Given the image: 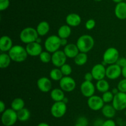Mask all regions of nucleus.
Listing matches in <instances>:
<instances>
[{"label":"nucleus","mask_w":126,"mask_h":126,"mask_svg":"<svg viewBox=\"0 0 126 126\" xmlns=\"http://www.w3.org/2000/svg\"><path fill=\"white\" fill-rule=\"evenodd\" d=\"M87 60H88L87 54L86 53H81V52H79L78 54L74 58L75 64L79 66L86 64L87 62Z\"/></svg>","instance_id":"nucleus-28"},{"label":"nucleus","mask_w":126,"mask_h":126,"mask_svg":"<svg viewBox=\"0 0 126 126\" xmlns=\"http://www.w3.org/2000/svg\"><path fill=\"white\" fill-rule=\"evenodd\" d=\"M58 36L60 38H66L67 39L71 34V29L68 25H62L58 30Z\"/></svg>","instance_id":"nucleus-24"},{"label":"nucleus","mask_w":126,"mask_h":126,"mask_svg":"<svg viewBox=\"0 0 126 126\" xmlns=\"http://www.w3.org/2000/svg\"><path fill=\"white\" fill-rule=\"evenodd\" d=\"M39 56V59L42 63L47 64V63H49V62L51 61L52 55L50 54V53L47 51L42 52Z\"/></svg>","instance_id":"nucleus-31"},{"label":"nucleus","mask_w":126,"mask_h":126,"mask_svg":"<svg viewBox=\"0 0 126 126\" xmlns=\"http://www.w3.org/2000/svg\"><path fill=\"white\" fill-rule=\"evenodd\" d=\"M17 112L18 120L21 122H25V121H28L30 117V112L28 109L25 108V107L17 111Z\"/></svg>","instance_id":"nucleus-29"},{"label":"nucleus","mask_w":126,"mask_h":126,"mask_svg":"<svg viewBox=\"0 0 126 126\" xmlns=\"http://www.w3.org/2000/svg\"><path fill=\"white\" fill-rule=\"evenodd\" d=\"M94 39L89 35H83L79 37L76 42V45L81 53H87L94 46Z\"/></svg>","instance_id":"nucleus-1"},{"label":"nucleus","mask_w":126,"mask_h":126,"mask_svg":"<svg viewBox=\"0 0 126 126\" xmlns=\"http://www.w3.org/2000/svg\"><path fill=\"white\" fill-rule=\"evenodd\" d=\"M94 1H102V0H94Z\"/></svg>","instance_id":"nucleus-49"},{"label":"nucleus","mask_w":126,"mask_h":126,"mask_svg":"<svg viewBox=\"0 0 126 126\" xmlns=\"http://www.w3.org/2000/svg\"><path fill=\"white\" fill-rule=\"evenodd\" d=\"M25 107V101L21 98L14 99L11 103V108L16 111H18Z\"/></svg>","instance_id":"nucleus-26"},{"label":"nucleus","mask_w":126,"mask_h":126,"mask_svg":"<svg viewBox=\"0 0 126 126\" xmlns=\"http://www.w3.org/2000/svg\"><path fill=\"white\" fill-rule=\"evenodd\" d=\"M67 110L66 104L63 101L55 102L50 108V112L53 117L55 118H61L66 114Z\"/></svg>","instance_id":"nucleus-7"},{"label":"nucleus","mask_w":126,"mask_h":126,"mask_svg":"<svg viewBox=\"0 0 126 126\" xmlns=\"http://www.w3.org/2000/svg\"><path fill=\"white\" fill-rule=\"evenodd\" d=\"M116 64H118V65H119V66H120L121 68L126 67V57H121V58H119Z\"/></svg>","instance_id":"nucleus-38"},{"label":"nucleus","mask_w":126,"mask_h":126,"mask_svg":"<svg viewBox=\"0 0 126 126\" xmlns=\"http://www.w3.org/2000/svg\"><path fill=\"white\" fill-rule=\"evenodd\" d=\"M36 29L39 36L43 37L49 33L50 30V25H49V23L46 21H42L38 23Z\"/></svg>","instance_id":"nucleus-22"},{"label":"nucleus","mask_w":126,"mask_h":126,"mask_svg":"<svg viewBox=\"0 0 126 126\" xmlns=\"http://www.w3.org/2000/svg\"><path fill=\"white\" fill-rule=\"evenodd\" d=\"M37 126H50L48 124L46 123V122H41Z\"/></svg>","instance_id":"nucleus-45"},{"label":"nucleus","mask_w":126,"mask_h":126,"mask_svg":"<svg viewBox=\"0 0 126 126\" xmlns=\"http://www.w3.org/2000/svg\"><path fill=\"white\" fill-rule=\"evenodd\" d=\"M6 110V105L4 101H0V112L1 114Z\"/></svg>","instance_id":"nucleus-41"},{"label":"nucleus","mask_w":126,"mask_h":126,"mask_svg":"<svg viewBox=\"0 0 126 126\" xmlns=\"http://www.w3.org/2000/svg\"><path fill=\"white\" fill-rule=\"evenodd\" d=\"M52 82L49 78L42 77L37 81V86L41 91L47 93L52 89Z\"/></svg>","instance_id":"nucleus-16"},{"label":"nucleus","mask_w":126,"mask_h":126,"mask_svg":"<svg viewBox=\"0 0 126 126\" xmlns=\"http://www.w3.org/2000/svg\"><path fill=\"white\" fill-rule=\"evenodd\" d=\"M9 4V0H0V11H4L8 8Z\"/></svg>","instance_id":"nucleus-37"},{"label":"nucleus","mask_w":126,"mask_h":126,"mask_svg":"<svg viewBox=\"0 0 126 126\" xmlns=\"http://www.w3.org/2000/svg\"><path fill=\"white\" fill-rule=\"evenodd\" d=\"M116 17L120 20L126 19V2H121L117 4L114 9Z\"/></svg>","instance_id":"nucleus-19"},{"label":"nucleus","mask_w":126,"mask_h":126,"mask_svg":"<svg viewBox=\"0 0 126 126\" xmlns=\"http://www.w3.org/2000/svg\"><path fill=\"white\" fill-rule=\"evenodd\" d=\"M66 23L70 27H77L81 24V18L78 14H70L66 17Z\"/></svg>","instance_id":"nucleus-20"},{"label":"nucleus","mask_w":126,"mask_h":126,"mask_svg":"<svg viewBox=\"0 0 126 126\" xmlns=\"http://www.w3.org/2000/svg\"><path fill=\"white\" fill-rule=\"evenodd\" d=\"M68 99H67V98H66V97H65V98L63 99V100L62 101H63L64 103H67V102H68Z\"/></svg>","instance_id":"nucleus-48"},{"label":"nucleus","mask_w":126,"mask_h":126,"mask_svg":"<svg viewBox=\"0 0 126 126\" xmlns=\"http://www.w3.org/2000/svg\"><path fill=\"white\" fill-rule=\"evenodd\" d=\"M122 74V68L117 64H111L106 68V77L110 80H116Z\"/></svg>","instance_id":"nucleus-11"},{"label":"nucleus","mask_w":126,"mask_h":126,"mask_svg":"<svg viewBox=\"0 0 126 126\" xmlns=\"http://www.w3.org/2000/svg\"><path fill=\"white\" fill-rule=\"evenodd\" d=\"M122 75L124 79H126V67L122 68Z\"/></svg>","instance_id":"nucleus-43"},{"label":"nucleus","mask_w":126,"mask_h":126,"mask_svg":"<svg viewBox=\"0 0 126 126\" xmlns=\"http://www.w3.org/2000/svg\"><path fill=\"white\" fill-rule=\"evenodd\" d=\"M63 77L60 69L54 68L50 72V77L54 81H60Z\"/></svg>","instance_id":"nucleus-30"},{"label":"nucleus","mask_w":126,"mask_h":126,"mask_svg":"<svg viewBox=\"0 0 126 126\" xmlns=\"http://www.w3.org/2000/svg\"><path fill=\"white\" fill-rule=\"evenodd\" d=\"M12 40L9 36L4 35L0 38V50L3 53L9 51L12 48Z\"/></svg>","instance_id":"nucleus-18"},{"label":"nucleus","mask_w":126,"mask_h":126,"mask_svg":"<svg viewBox=\"0 0 126 126\" xmlns=\"http://www.w3.org/2000/svg\"><path fill=\"white\" fill-rule=\"evenodd\" d=\"M125 57L126 58V56H125Z\"/></svg>","instance_id":"nucleus-50"},{"label":"nucleus","mask_w":126,"mask_h":126,"mask_svg":"<svg viewBox=\"0 0 126 126\" xmlns=\"http://www.w3.org/2000/svg\"><path fill=\"white\" fill-rule=\"evenodd\" d=\"M112 1H114V2H116V3H119V2H123V0H112Z\"/></svg>","instance_id":"nucleus-46"},{"label":"nucleus","mask_w":126,"mask_h":126,"mask_svg":"<svg viewBox=\"0 0 126 126\" xmlns=\"http://www.w3.org/2000/svg\"><path fill=\"white\" fill-rule=\"evenodd\" d=\"M60 88L65 92H71L73 91L76 86V84L74 79L70 76H63L59 81Z\"/></svg>","instance_id":"nucleus-9"},{"label":"nucleus","mask_w":126,"mask_h":126,"mask_svg":"<svg viewBox=\"0 0 126 126\" xmlns=\"http://www.w3.org/2000/svg\"><path fill=\"white\" fill-rule=\"evenodd\" d=\"M114 94L112 93V91H107L106 92L103 93L102 98L105 103H109L113 101V98H114Z\"/></svg>","instance_id":"nucleus-32"},{"label":"nucleus","mask_w":126,"mask_h":126,"mask_svg":"<svg viewBox=\"0 0 126 126\" xmlns=\"http://www.w3.org/2000/svg\"><path fill=\"white\" fill-rule=\"evenodd\" d=\"M91 73L93 75L94 79L97 81L102 80L106 77V68L102 64H95L92 67Z\"/></svg>","instance_id":"nucleus-14"},{"label":"nucleus","mask_w":126,"mask_h":126,"mask_svg":"<svg viewBox=\"0 0 126 126\" xmlns=\"http://www.w3.org/2000/svg\"><path fill=\"white\" fill-rule=\"evenodd\" d=\"M60 43H61V46H66L68 44L66 38H61V40H60Z\"/></svg>","instance_id":"nucleus-42"},{"label":"nucleus","mask_w":126,"mask_h":126,"mask_svg":"<svg viewBox=\"0 0 126 126\" xmlns=\"http://www.w3.org/2000/svg\"><path fill=\"white\" fill-rule=\"evenodd\" d=\"M60 40L61 38L58 35H51L47 37L44 43L46 50L50 53H54L59 50V48L61 46Z\"/></svg>","instance_id":"nucleus-5"},{"label":"nucleus","mask_w":126,"mask_h":126,"mask_svg":"<svg viewBox=\"0 0 126 126\" xmlns=\"http://www.w3.org/2000/svg\"><path fill=\"white\" fill-rule=\"evenodd\" d=\"M12 59L9 54L2 53L0 54V67L1 69H6L9 66Z\"/></svg>","instance_id":"nucleus-27"},{"label":"nucleus","mask_w":126,"mask_h":126,"mask_svg":"<svg viewBox=\"0 0 126 126\" xmlns=\"http://www.w3.org/2000/svg\"><path fill=\"white\" fill-rule=\"evenodd\" d=\"M84 79L86 81H89L92 82V80L94 79V77L92 75V73L91 72H87L84 75Z\"/></svg>","instance_id":"nucleus-40"},{"label":"nucleus","mask_w":126,"mask_h":126,"mask_svg":"<svg viewBox=\"0 0 126 126\" xmlns=\"http://www.w3.org/2000/svg\"><path fill=\"white\" fill-rule=\"evenodd\" d=\"M63 76H69L72 73V67L68 64H65L60 67Z\"/></svg>","instance_id":"nucleus-33"},{"label":"nucleus","mask_w":126,"mask_h":126,"mask_svg":"<svg viewBox=\"0 0 126 126\" xmlns=\"http://www.w3.org/2000/svg\"><path fill=\"white\" fill-rule=\"evenodd\" d=\"M38 37L39 35L36 29L33 27H26L23 28L20 33V39L21 42L27 44L36 42Z\"/></svg>","instance_id":"nucleus-3"},{"label":"nucleus","mask_w":126,"mask_h":126,"mask_svg":"<svg viewBox=\"0 0 126 126\" xmlns=\"http://www.w3.org/2000/svg\"><path fill=\"white\" fill-rule=\"evenodd\" d=\"M112 105L116 111H123L126 109V93H118L114 96Z\"/></svg>","instance_id":"nucleus-8"},{"label":"nucleus","mask_w":126,"mask_h":126,"mask_svg":"<svg viewBox=\"0 0 126 126\" xmlns=\"http://www.w3.org/2000/svg\"><path fill=\"white\" fill-rule=\"evenodd\" d=\"M41 39L40 38H39V37H38V39L36 40V42H37V43H41Z\"/></svg>","instance_id":"nucleus-47"},{"label":"nucleus","mask_w":126,"mask_h":126,"mask_svg":"<svg viewBox=\"0 0 126 126\" xmlns=\"http://www.w3.org/2000/svg\"><path fill=\"white\" fill-rule=\"evenodd\" d=\"M10 58L16 63H22L26 60L28 56L26 48L21 45H15L12 46L8 52Z\"/></svg>","instance_id":"nucleus-2"},{"label":"nucleus","mask_w":126,"mask_h":126,"mask_svg":"<svg viewBox=\"0 0 126 126\" xmlns=\"http://www.w3.org/2000/svg\"><path fill=\"white\" fill-rule=\"evenodd\" d=\"M117 88L120 92L126 93V79H123L119 82Z\"/></svg>","instance_id":"nucleus-35"},{"label":"nucleus","mask_w":126,"mask_h":126,"mask_svg":"<svg viewBox=\"0 0 126 126\" xmlns=\"http://www.w3.org/2000/svg\"><path fill=\"white\" fill-rule=\"evenodd\" d=\"M95 87L96 89L98 91L103 93L106 91H109L110 84L107 80H105V79H102V80H100L97 81V82L96 83Z\"/></svg>","instance_id":"nucleus-25"},{"label":"nucleus","mask_w":126,"mask_h":126,"mask_svg":"<svg viewBox=\"0 0 126 126\" xmlns=\"http://www.w3.org/2000/svg\"><path fill=\"white\" fill-rule=\"evenodd\" d=\"M88 121L85 117H79L76 121L75 126H87Z\"/></svg>","instance_id":"nucleus-34"},{"label":"nucleus","mask_w":126,"mask_h":126,"mask_svg":"<svg viewBox=\"0 0 126 126\" xmlns=\"http://www.w3.org/2000/svg\"><path fill=\"white\" fill-rule=\"evenodd\" d=\"M104 103L102 98L97 95H93L87 100V105L89 107L95 111L102 109L104 106Z\"/></svg>","instance_id":"nucleus-12"},{"label":"nucleus","mask_w":126,"mask_h":126,"mask_svg":"<svg viewBox=\"0 0 126 126\" xmlns=\"http://www.w3.org/2000/svg\"><path fill=\"white\" fill-rule=\"evenodd\" d=\"M95 21H94L92 19H90L88 21H87V22H86V28L87 30H92L95 27Z\"/></svg>","instance_id":"nucleus-36"},{"label":"nucleus","mask_w":126,"mask_h":126,"mask_svg":"<svg viewBox=\"0 0 126 126\" xmlns=\"http://www.w3.org/2000/svg\"><path fill=\"white\" fill-rule=\"evenodd\" d=\"M102 114L107 119H112L116 115V110L113 107V105H104L102 109Z\"/></svg>","instance_id":"nucleus-23"},{"label":"nucleus","mask_w":126,"mask_h":126,"mask_svg":"<svg viewBox=\"0 0 126 126\" xmlns=\"http://www.w3.org/2000/svg\"><path fill=\"white\" fill-rule=\"evenodd\" d=\"M18 120L17 111L12 108L6 109L1 115V122L4 126H12Z\"/></svg>","instance_id":"nucleus-4"},{"label":"nucleus","mask_w":126,"mask_h":126,"mask_svg":"<svg viewBox=\"0 0 126 126\" xmlns=\"http://www.w3.org/2000/svg\"></svg>","instance_id":"nucleus-51"},{"label":"nucleus","mask_w":126,"mask_h":126,"mask_svg":"<svg viewBox=\"0 0 126 126\" xmlns=\"http://www.w3.org/2000/svg\"><path fill=\"white\" fill-rule=\"evenodd\" d=\"M96 87L92 82L84 81L81 84L80 90L82 95L86 98H90L94 95Z\"/></svg>","instance_id":"nucleus-13"},{"label":"nucleus","mask_w":126,"mask_h":126,"mask_svg":"<svg viewBox=\"0 0 126 126\" xmlns=\"http://www.w3.org/2000/svg\"><path fill=\"white\" fill-rule=\"evenodd\" d=\"M119 58V51L114 47L108 48L103 53V61L108 65L116 64Z\"/></svg>","instance_id":"nucleus-6"},{"label":"nucleus","mask_w":126,"mask_h":126,"mask_svg":"<svg viewBox=\"0 0 126 126\" xmlns=\"http://www.w3.org/2000/svg\"><path fill=\"white\" fill-rule=\"evenodd\" d=\"M63 51L66 57L71 59H74L80 52L76 44L74 43H68L67 45L65 46L64 47Z\"/></svg>","instance_id":"nucleus-17"},{"label":"nucleus","mask_w":126,"mask_h":126,"mask_svg":"<svg viewBox=\"0 0 126 126\" xmlns=\"http://www.w3.org/2000/svg\"><path fill=\"white\" fill-rule=\"evenodd\" d=\"M119 90H118V88H113V90H112V93L114 94V95H115L116 94H117L118 93H119Z\"/></svg>","instance_id":"nucleus-44"},{"label":"nucleus","mask_w":126,"mask_h":126,"mask_svg":"<svg viewBox=\"0 0 126 126\" xmlns=\"http://www.w3.org/2000/svg\"><path fill=\"white\" fill-rule=\"evenodd\" d=\"M50 97L55 102L62 101L65 97L64 91L61 88H55L50 91Z\"/></svg>","instance_id":"nucleus-21"},{"label":"nucleus","mask_w":126,"mask_h":126,"mask_svg":"<svg viewBox=\"0 0 126 126\" xmlns=\"http://www.w3.org/2000/svg\"><path fill=\"white\" fill-rule=\"evenodd\" d=\"M27 53L31 56H38L43 52V48L40 43H37L36 42L33 43H28L25 47Z\"/></svg>","instance_id":"nucleus-15"},{"label":"nucleus","mask_w":126,"mask_h":126,"mask_svg":"<svg viewBox=\"0 0 126 126\" xmlns=\"http://www.w3.org/2000/svg\"><path fill=\"white\" fill-rule=\"evenodd\" d=\"M66 59L67 57L63 51L58 50L52 54L51 62L53 65L56 67H60L66 64Z\"/></svg>","instance_id":"nucleus-10"},{"label":"nucleus","mask_w":126,"mask_h":126,"mask_svg":"<svg viewBox=\"0 0 126 126\" xmlns=\"http://www.w3.org/2000/svg\"><path fill=\"white\" fill-rule=\"evenodd\" d=\"M102 126H116V123L111 119H108L106 121H103Z\"/></svg>","instance_id":"nucleus-39"}]
</instances>
